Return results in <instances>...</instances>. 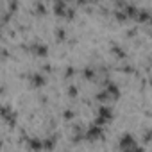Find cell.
<instances>
[{
	"mask_svg": "<svg viewBox=\"0 0 152 152\" xmlns=\"http://www.w3.org/2000/svg\"><path fill=\"white\" fill-rule=\"evenodd\" d=\"M132 147H136L134 138H132L131 134H124V136L120 138V148L125 152V150H129V148H132Z\"/></svg>",
	"mask_w": 152,
	"mask_h": 152,
	"instance_id": "obj_1",
	"label": "cell"
},
{
	"mask_svg": "<svg viewBox=\"0 0 152 152\" xmlns=\"http://www.w3.org/2000/svg\"><path fill=\"white\" fill-rule=\"evenodd\" d=\"M27 50H31L32 54H36V56H47L48 54V48H47V45H43V43H32L31 47H25Z\"/></svg>",
	"mask_w": 152,
	"mask_h": 152,
	"instance_id": "obj_2",
	"label": "cell"
},
{
	"mask_svg": "<svg viewBox=\"0 0 152 152\" xmlns=\"http://www.w3.org/2000/svg\"><path fill=\"white\" fill-rule=\"evenodd\" d=\"M106 93H107L109 99H111V97H113V99H118V97H120V90L116 88V84H115V83H107V81H106Z\"/></svg>",
	"mask_w": 152,
	"mask_h": 152,
	"instance_id": "obj_3",
	"label": "cell"
},
{
	"mask_svg": "<svg viewBox=\"0 0 152 152\" xmlns=\"http://www.w3.org/2000/svg\"><path fill=\"white\" fill-rule=\"evenodd\" d=\"M100 136H102V129H100V127H97V125L90 127V129H88V132H86V138H88L90 141H93V140H97V138H100Z\"/></svg>",
	"mask_w": 152,
	"mask_h": 152,
	"instance_id": "obj_4",
	"label": "cell"
},
{
	"mask_svg": "<svg viewBox=\"0 0 152 152\" xmlns=\"http://www.w3.org/2000/svg\"><path fill=\"white\" fill-rule=\"evenodd\" d=\"M29 79H31L32 86H36V88H41V86L45 84V77H43L41 73H31V75H29Z\"/></svg>",
	"mask_w": 152,
	"mask_h": 152,
	"instance_id": "obj_5",
	"label": "cell"
},
{
	"mask_svg": "<svg viewBox=\"0 0 152 152\" xmlns=\"http://www.w3.org/2000/svg\"><path fill=\"white\" fill-rule=\"evenodd\" d=\"M54 9H56V13H57L59 16H66L68 11H70V7L66 6V2H56V4H54Z\"/></svg>",
	"mask_w": 152,
	"mask_h": 152,
	"instance_id": "obj_6",
	"label": "cell"
},
{
	"mask_svg": "<svg viewBox=\"0 0 152 152\" xmlns=\"http://www.w3.org/2000/svg\"><path fill=\"white\" fill-rule=\"evenodd\" d=\"M113 116V111H111V107H100L99 109V118H102V120H109Z\"/></svg>",
	"mask_w": 152,
	"mask_h": 152,
	"instance_id": "obj_7",
	"label": "cell"
},
{
	"mask_svg": "<svg viewBox=\"0 0 152 152\" xmlns=\"http://www.w3.org/2000/svg\"><path fill=\"white\" fill-rule=\"evenodd\" d=\"M56 140H57V136L47 138L45 141H41V147H43V148H47V150H50V148H54V147H56Z\"/></svg>",
	"mask_w": 152,
	"mask_h": 152,
	"instance_id": "obj_8",
	"label": "cell"
},
{
	"mask_svg": "<svg viewBox=\"0 0 152 152\" xmlns=\"http://www.w3.org/2000/svg\"><path fill=\"white\" fill-rule=\"evenodd\" d=\"M111 50H113V52H115V54H116L120 59H124V57H125V52H124V50H122V48H120L116 43H113V45H111Z\"/></svg>",
	"mask_w": 152,
	"mask_h": 152,
	"instance_id": "obj_9",
	"label": "cell"
},
{
	"mask_svg": "<svg viewBox=\"0 0 152 152\" xmlns=\"http://www.w3.org/2000/svg\"><path fill=\"white\" fill-rule=\"evenodd\" d=\"M29 147H31L32 150H41V148H43L39 140H29Z\"/></svg>",
	"mask_w": 152,
	"mask_h": 152,
	"instance_id": "obj_10",
	"label": "cell"
},
{
	"mask_svg": "<svg viewBox=\"0 0 152 152\" xmlns=\"http://www.w3.org/2000/svg\"><path fill=\"white\" fill-rule=\"evenodd\" d=\"M84 77L90 79V81H93L95 79V70L93 68H84Z\"/></svg>",
	"mask_w": 152,
	"mask_h": 152,
	"instance_id": "obj_11",
	"label": "cell"
},
{
	"mask_svg": "<svg viewBox=\"0 0 152 152\" xmlns=\"http://www.w3.org/2000/svg\"><path fill=\"white\" fill-rule=\"evenodd\" d=\"M64 36H66L64 29H63V27H59V29L56 31V38H57V39H64Z\"/></svg>",
	"mask_w": 152,
	"mask_h": 152,
	"instance_id": "obj_12",
	"label": "cell"
},
{
	"mask_svg": "<svg viewBox=\"0 0 152 152\" xmlns=\"http://www.w3.org/2000/svg\"><path fill=\"white\" fill-rule=\"evenodd\" d=\"M63 118H64V120H72V118H73V111H72V109H66V111L63 113Z\"/></svg>",
	"mask_w": 152,
	"mask_h": 152,
	"instance_id": "obj_13",
	"label": "cell"
},
{
	"mask_svg": "<svg viewBox=\"0 0 152 152\" xmlns=\"http://www.w3.org/2000/svg\"><path fill=\"white\" fill-rule=\"evenodd\" d=\"M115 15H116V20H120V22H122V20H127V16H125L124 11H116Z\"/></svg>",
	"mask_w": 152,
	"mask_h": 152,
	"instance_id": "obj_14",
	"label": "cell"
},
{
	"mask_svg": "<svg viewBox=\"0 0 152 152\" xmlns=\"http://www.w3.org/2000/svg\"><path fill=\"white\" fill-rule=\"evenodd\" d=\"M68 95H70V97H77V88H75V86H70V88H68Z\"/></svg>",
	"mask_w": 152,
	"mask_h": 152,
	"instance_id": "obj_15",
	"label": "cell"
},
{
	"mask_svg": "<svg viewBox=\"0 0 152 152\" xmlns=\"http://www.w3.org/2000/svg\"><path fill=\"white\" fill-rule=\"evenodd\" d=\"M34 7H36V11H38L39 15H43V13H45V7H43V4H34Z\"/></svg>",
	"mask_w": 152,
	"mask_h": 152,
	"instance_id": "obj_16",
	"label": "cell"
},
{
	"mask_svg": "<svg viewBox=\"0 0 152 152\" xmlns=\"http://www.w3.org/2000/svg\"><path fill=\"white\" fill-rule=\"evenodd\" d=\"M97 99H99V100H109V97H107V93H106V91L99 93V95H97Z\"/></svg>",
	"mask_w": 152,
	"mask_h": 152,
	"instance_id": "obj_17",
	"label": "cell"
},
{
	"mask_svg": "<svg viewBox=\"0 0 152 152\" xmlns=\"http://www.w3.org/2000/svg\"><path fill=\"white\" fill-rule=\"evenodd\" d=\"M73 73H75V70H73L72 66H68V68H66V72H64V75H66V77H72Z\"/></svg>",
	"mask_w": 152,
	"mask_h": 152,
	"instance_id": "obj_18",
	"label": "cell"
},
{
	"mask_svg": "<svg viewBox=\"0 0 152 152\" xmlns=\"http://www.w3.org/2000/svg\"><path fill=\"white\" fill-rule=\"evenodd\" d=\"M122 72H125V73H132V66H129V64H125V66L122 68Z\"/></svg>",
	"mask_w": 152,
	"mask_h": 152,
	"instance_id": "obj_19",
	"label": "cell"
},
{
	"mask_svg": "<svg viewBox=\"0 0 152 152\" xmlns=\"http://www.w3.org/2000/svg\"><path fill=\"white\" fill-rule=\"evenodd\" d=\"M43 70H45V72H50L52 68H50V64H45V66H43Z\"/></svg>",
	"mask_w": 152,
	"mask_h": 152,
	"instance_id": "obj_20",
	"label": "cell"
},
{
	"mask_svg": "<svg viewBox=\"0 0 152 152\" xmlns=\"http://www.w3.org/2000/svg\"><path fill=\"white\" fill-rule=\"evenodd\" d=\"M0 147H2V141H0Z\"/></svg>",
	"mask_w": 152,
	"mask_h": 152,
	"instance_id": "obj_21",
	"label": "cell"
}]
</instances>
